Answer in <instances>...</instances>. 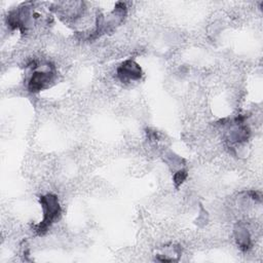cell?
Instances as JSON below:
<instances>
[{"instance_id":"obj_1","label":"cell","mask_w":263,"mask_h":263,"mask_svg":"<svg viewBox=\"0 0 263 263\" xmlns=\"http://www.w3.org/2000/svg\"><path fill=\"white\" fill-rule=\"evenodd\" d=\"M40 203L43 209V220L36 227V232L39 235L44 234L48 227L59 218L61 214V206L58 197L54 194H46L40 197Z\"/></svg>"},{"instance_id":"obj_2","label":"cell","mask_w":263,"mask_h":263,"mask_svg":"<svg viewBox=\"0 0 263 263\" xmlns=\"http://www.w3.org/2000/svg\"><path fill=\"white\" fill-rule=\"evenodd\" d=\"M53 77L54 72L52 67L48 68L47 70L34 71L28 82V88L32 92H37L46 87L49 84V82L52 81Z\"/></svg>"},{"instance_id":"obj_3","label":"cell","mask_w":263,"mask_h":263,"mask_svg":"<svg viewBox=\"0 0 263 263\" xmlns=\"http://www.w3.org/2000/svg\"><path fill=\"white\" fill-rule=\"evenodd\" d=\"M117 75L120 78V80L123 82H127L130 80H138L142 76V70L136 62L132 60H127L118 67Z\"/></svg>"},{"instance_id":"obj_4","label":"cell","mask_w":263,"mask_h":263,"mask_svg":"<svg viewBox=\"0 0 263 263\" xmlns=\"http://www.w3.org/2000/svg\"><path fill=\"white\" fill-rule=\"evenodd\" d=\"M235 236L238 245L242 250L246 251L250 248V235L245 227L238 226V229H235Z\"/></svg>"},{"instance_id":"obj_5","label":"cell","mask_w":263,"mask_h":263,"mask_svg":"<svg viewBox=\"0 0 263 263\" xmlns=\"http://www.w3.org/2000/svg\"><path fill=\"white\" fill-rule=\"evenodd\" d=\"M186 176H187V174H186V172H185V171L178 172V173L175 175V177H174V180H175L176 185L178 186L180 183H182V182H183V180L186 178Z\"/></svg>"}]
</instances>
